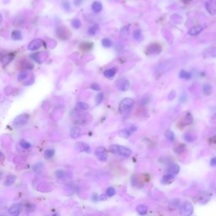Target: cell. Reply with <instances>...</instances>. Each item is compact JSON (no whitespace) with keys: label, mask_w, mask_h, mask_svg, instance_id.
Returning a JSON list of instances; mask_svg holds the SVG:
<instances>
[{"label":"cell","mask_w":216,"mask_h":216,"mask_svg":"<svg viewBox=\"0 0 216 216\" xmlns=\"http://www.w3.org/2000/svg\"><path fill=\"white\" fill-rule=\"evenodd\" d=\"M129 82L126 79H119L116 81V86L120 91H126L129 88Z\"/></svg>","instance_id":"4"},{"label":"cell","mask_w":216,"mask_h":216,"mask_svg":"<svg viewBox=\"0 0 216 216\" xmlns=\"http://www.w3.org/2000/svg\"><path fill=\"white\" fill-rule=\"evenodd\" d=\"M136 211L140 215H145L147 214L148 212V207L146 205H139L136 207Z\"/></svg>","instance_id":"19"},{"label":"cell","mask_w":216,"mask_h":216,"mask_svg":"<svg viewBox=\"0 0 216 216\" xmlns=\"http://www.w3.org/2000/svg\"><path fill=\"white\" fill-rule=\"evenodd\" d=\"M175 97H176V92L172 91L171 92V93H170L169 95V98L170 99V100H173V99L175 98Z\"/></svg>","instance_id":"45"},{"label":"cell","mask_w":216,"mask_h":216,"mask_svg":"<svg viewBox=\"0 0 216 216\" xmlns=\"http://www.w3.org/2000/svg\"><path fill=\"white\" fill-rule=\"evenodd\" d=\"M20 144L24 149H29L31 147V144L29 142H27V141L24 140H22L20 141Z\"/></svg>","instance_id":"33"},{"label":"cell","mask_w":216,"mask_h":216,"mask_svg":"<svg viewBox=\"0 0 216 216\" xmlns=\"http://www.w3.org/2000/svg\"><path fill=\"white\" fill-rule=\"evenodd\" d=\"M134 103V100L131 98H126L120 101L119 106V110L120 114L127 115L132 110Z\"/></svg>","instance_id":"1"},{"label":"cell","mask_w":216,"mask_h":216,"mask_svg":"<svg viewBox=\"0 0 216 216\" xmlns=\"http://www.w3.org/2000/svg\"><path fill=\"white\" fill-rule=\"evenodd\" d=\"M22 209V205L20 203L14 204L9 208L8 212L10 214L13 215H19Z\"/></svg>","instance_id":"7"},{"label":"cell","mask_w":216,"mask_h":216,"mask_svg":"<svg viewBox=\"0 0 216 216\" xmlns=\"http://www.w3.org/2000/svg\"><path fill=\"white\" fill-rule=\"evenodd\" d=\"M179 76L181 79H186V80H188L191 78V77H192V74L188 72L185 71V70H181Z\"/></svg>","instance_id":"25"},{"label":"cell","mask_w":216,"mask_h":216,"mask_svg":"<svg viewBox=\"0 0 216 216\" xmlns=\"http://www.w3.org/2000/svg\"><path fill=\"white\" fill-rule=\"evenodd\" d=\"M99 31V26L98 25H94V26H91L88 31V33L91 36H93L96 35L97 32Z\"/></svg>","instance_id":"22"},{"label":"cell","mask_w":216,"mask_h":216,"mask_svg":"<svg viewBox=\"0 0 216 216\" xmlns=\"http://www.w3.org/2000/svg\"><path fill=\"white\" fill-rule=\"evenodd\" d=\"M55 155V150L53 149H47L44 153V157L46 159H51Z\"/></svg>","instance_id":"28"},{"label":"cell","mask_w":216,"mask_h":216,"mask_svg":"<svg viewBox=\"0 0 216 216\" xmlns=\"http://www.w3.org/2000/svg\"><path fill=\"white\" fill-rule=\"evenodd\" d=\"M210 165L212 167H216V157H214L211 158L210 162Z\"/></svg>","instance_id":"44"},{"label":"cell","mask_w":216,"mask_h":216,"mask_svg":"<svg viewBox=\"0 0 216 216\" xmlns=\"http://www.w3.org/2000/svg\"><path fill=\"white\" fill-rule=\"evenodd\" d=\"M42 40H39V39H36L34 40L33 41H31L29 44L28 45V49L31 51H34L36 50L38 48H40L41 46L42 43Z\"/></svg>","instance_id":"9"},{"label":"cell","mask_w":216,"mask_h":216,"mask_svg":"<svg viewBox=\"0 0 216 216\" xmlns=\"http://www.w3.org/2000/svg\"><path fill=\"white\" fill-rule=\"evenodd\" d=\"M184 139H185V140L187 141V142L192 143L196 140L197 137L190 133H186L185 134V135H184Z\"/></svg>","instance_id":"24"},{"label":"cell","mask_w":216,"mask_h":216,"mask_svg":"<svg viewBox=\"0 0 216 216\" xmlns=\"http://www.w3.org/2000/svg\"><path fill=\"white\" fill-rule=\"evenodd\" d=\"M191 1H192V0H181V1L183 2V3H188Z\"/></svg>","instance_id":"48"},{"label":"cell","mask_w":216,"mask_h":216,"mask_svg":"<svg viewBox=\"0 0 216 216\" xmlns=\"http://www.w3.org/2000/svg\"><path fill=\"white\" fill-rule=\"evenodd\" d=\"M15 180H16V177L15 176L12 175V174L8 175L6 178L5 185L7 186H11L12 185H13V184L14 183V182L15 181Z\"/></svg>","instance_id":"20"},{"label":"cell","mask_w":216,"mask_h":216,"mask_svg":"<svg viewBox=\"0 0 216 216\" xmlns=\"http://www.w3.org/2000/svg\"><path fill=\"white\" fill-rule=\"evenodd\" d=\"M210 199V195L207 193L202 192L200 194V196H199V200L201 203H205L208 201Z\"/></svg>","instance_id":"21"},{"label":"cell","mask_w":216,"mask_h":216,"mask_svg":"<svg viewBox=\"0 0 216 216\" xmlns=\"http://www.w3.org/2000/svg\"><path fill=\"white\" fill-rule=\"evenodd\" d=\"M80 49H82L84 51H90L91 49H92V44L90 42H83L82 44H80Z\"/></svg>","instance_id":"26"},{"label":"cell","mask_w":216,"mask_h":216,"mask_svg":"<svg viewBox=\"0 0 216 216\" xmlns=\"http://www.w3.org/2000/svg\"><path fill=\"white\" fill-rule=\"evenodd\" d=\"M103 93H98L96 97V104L97 105L100 104L103 100Z\"/></svg>","instance_id":"38"},{"label":"cell","mask_w":216,"mask_h":216,"mask_svg":"<svg viewBox=\"0 0 216 216\" xmlns=\"http://www.w3.org/2000/svg\"><path fill=\"white\" fill-rule=\"evenodd\" d=\"M205 8L211 15L216 14V0H208L205 3Z\"/></svg>","instance_id":"5"},{"label":"cell","mask_w":216,"mask_h":216,"mask_svg":"<svg viewBox=\"0 0 216 216\" xmlns=\"http://www.w3.org/2000/svg\"><path fill=\"white\" fill-rule=\"evenodd\" d=\"M131 133H132L131 131L129 129H122L120 131L119 133V136L120 137H122L124 138H127L131 136Z\"/></svg>","instance_id":"23"},{"label":"cell","mask_w":216,"mask_h":216,"mask_svg":"<svg viewBox=\"0 0 216 216\" xmlns=\"http://www.w3.org/2000/svg\"><path fill=\"white\" fill-rule=\"evenodd\" d=\"M193 122V117L191 114H187L185 116V124H191Z\"/></svg>","instance_id":"35"},{"label":"cell","mask_w":216,"mask_h":216,"mask_svg":"<svg viewBox=\"0 0 216 216\" xmlns=\"http://www.w3.org/2000/svg\"><path fill=\"white\" fill-rule=\"evenodd\" d=\"M131 153H132V151L129 149V148H127L126 147H124V146H120V145L119 146V148L117 150V154H119L124 157H127L130 156Z\"/></svg>","instance_id":"10"},{"label":"cell","mask_w":216,"mask_h":216,"mask_svg":"<svg viewBox=\"0 0 216 216\" xmlns=\"http://www.w3.org/2000/svg\"><path fill=\"white\" fill-rule=\"evenodd\" d=\"M101 44L103 47L108 48H110L112 46V42L108 38H103L101 40Z\"/></svg>","instance_id":"29"},{"label":"cell","mask_w":216,"mask_h":216,"mask_svg":"<svg viewBox=\"0 0 216 216\" xmlns=\"http://www.w3.org/2000/svg\"><path fill=\"white\" fill-rule=\"evenodd\" d=\"M107 199V196H105V194H101L100 196V200H105Z\"/></svg>","instance_id":"47"},{"label":"cell","mask_w":216,"mask_h":216,"mask_svg":"<svg viewBox=\"0 0 216 216\" xmlns=\"http://www.w3.org/2000/svg\"><path fill=\"white\" fill-rule=\"evenodd\" d=\"M27 76H28V74H27V72H22L19 75L18 80L19 81H23L24 79H26L27 78Z\"/></svg>","instance_id":"40"},{"label":"cell","mask_w":216,"mask_h":216,"mask_svg":"<svg viewBox=\"0 0 216 216\" xmlns=\"http://www.w3.org/2000/svg\"><path fill=\"white\" fill-rule=\"evenodd\" d=\"M11 36L14 41H20L22 40V34L20 31H13Z\"/></svg>","instance_id":"17"},{"label":"cell","mask_w":216,"mask_h":216,"mask_svg":"<svg viewBox=\"0 0 216 216\" xmlns=\"http://www.w3.org/2000/svg\"><path fill=\"white\" fill-rule=\"evenodd\" d=\"M77 106H78V107L80 109L82 110H87L89 108V105H88L86 103H84L83 101L79 102L78 103H77Z\"/></svg>","instance_id":"36"},{"label":"cell","mask_w":216,"mask_h":216,"mask_svg":"<svg viewBox=\"0 0 216 216\" xmlns=\"http://www.w3.org/2000/svg\"><path fill=\"white\" fill-rule=\"evenodd\" d=\"M28 119H29V116L27 114H21L13 120V124L15 126H22L27 123Z\"/></svg>","instance_id":"3"},{"label":"cell","mask_w":216,"mask_h":216,"mask_svg":"<svg viewBox=\"0 0 216 216\" xmlns=\"http://www.w3.org/2000/svg\"><path fill=\"white\" fill-rule=\"evenodd\" d=\"M76 148L79 151H84L86 152V153H90L91 152V149L89 145L83 142L77 143L76 144Z\"/></svg>","instance_id":"8"},{"label":"cell","mask_w":216,"mask_h":216,"mask_svg":"<svg viewBox=\"0 0 216 216\" xmlns=\"http://www.w3.org/2000/svg\"><path fill=\"white\" fill-rule=\"evenodd\" d=\"M81 133V129L79 128L78 127H73L72 128L70 129V135L74 139H76V138H77Z\"/></svg>","instance_id":"16"},{"label":"cell","mask_w":216,"mask_h":216,"mask_svg":"<svg viewBox=\"0 0 216 216\" xmlns=\"http://www.w3.org/2000/svg\"><path fill=\"white\" fill-rule=\"evenodd\" d=\"M116 72H117V69L114 67V68H111V69L105 70L103 72V74H104L105 77L110 79L115 76Z\"/></svg>","instance_id":"15"},{"label":"cell","mask_w":216,"mask_h":216,"mask_svg":"<svg viewBox=\"0 0 216 216\" xmlns=\"http://www.w3.org/2000/svg\"><path fill=\"white\" fill-rule=\"evenodd\" d=\"M179 171H180L179 166L176 164H170L167 168V172L169 174H171L174 176L178 174Z\"/></svg>","instance_id":"11"},{"label":"cell","mask_w":216,"mask_h":216,"mask_svg":"<svg viewBox=\"0 0 216 216\" xmlns=\"http://www.w3.org/2000/svg\"><path fill=\"white\" fill-rule=\"evenodd\" d=\"M165 136L169 141H171V142H173L175 140L174 133L171 130H167L165 133Z\"/></svg>","instance_id":"27"},{"label":"cell","mask_w":216,"mask_h":216,"mask_svg":"<svg viewBox=\"0 0 216 216\" xmlns=\"http://www.w3.org/2000/svg\"><path fill=\"white\" fill-rule=\"evenodd\" d=\"M42 167V166H41V164H36V165H34V167H33V170H34V172H38V171H41V167Z\"/></svg>","instance_id":"43"},{"label":"cell","mask_w":216,"mask_h":216,"mask_svg":"<svg viewBox=\"0 0 216 216\" xmlns=\"http://www.w3.org/2000/svg\"><path fill=\"white\" fill-rule=\"evenodd\" d=\"M72 25L74 28H76V29H78V28H79L81 26V21L77 19H74L72 22Z\"/></svg>","instance_id":"37"},{"label":"cell","mask_w":216,"mask_h":216,"mask_svg":"<svg viewBox=\"0 0 216 216\" xmlns=\"http://www.w3.org/2000/svg\"><path fill=\"white\" fill-rule=\"evenodd\" d=\"M175 176L171 174H169L167 175L164 176L161 179V183L163 184V185H167V184H169L172 181V180L174 179Z\"/></svg>","instance_id":"14"},{"label":"cell","mask_w":216,"mask_h":216,"mask_svg":"<svg viewBox=\"0 0 216 216\" xmlns=\"http://www.w3.org/2000/svg\"><path fill=\"white\" fill-rule=\"evenodd\" d=\"M119 144H113L110 147V151L112 153L117 154V150L119 148Z\"/></svg>","instance_id":"39"},{"label":"cell","mask_w":216,"mask_h":216,"mask_svg":"<svg viewBox=\"0 0 216 216\" xmlns=\"http://www.w3.org/2000/svg\"><path fill=\"white\" fill-rule=\"evenodd\" d=\"M94 154L97 158L102 162H105L107 160V154L103 148L98 147L94 151Z\"/></svg>","instance_id":"6"},{"label":"cell","mask_w":216,"mask_h":216,"mask_svg":"<svg viewBox=\"0 0 216 216\" xmlns=\"http://www.w3.org/2000/svg\"><path fill=\"white\" fill-rule=\"evenodd\" d=\"M203 93L207 94V95H210L212 93V86L210 85L206 84L203 85Z\"/></svg>","instance_id":"32"},{"label":"cell","mask_w":216,"mask_h":216,"mask_svg":"<svg viewBox=\"0 0 216 216\" xmlns=\"http://www.w3.org/2000/svg\"><path fill=\"white\" fill-rule=\"evenodd\" d=\"M103 8L102 4L100 1H94L93 4H92V10L95 13L100 12Z\"/></svg>","instance_id":"18"},{"label":"cell","mask_w":216,"mask_h":216,"mask_svg":"<svg viewBox=\"0 0 216 216\" xmlns=\"http://www.w3.org/2000/svg\"><path fill=\"white\" fill-rule=\"evenodd\" d=\"M162 51V48L160 44H153L151 45L150 47L149 46V48H148V51L150 53H155V54H158L159 53H160Z\"/></svg>","instance_id":"12"},{"label":"cell","mask_w":216,"mask_h":216,"mask_svg":"<svg viewBox=\"0 0 216 216\" xmlns=\"http://www.w3.org/2000/svg\"><path fill=\"white\" fill-rule=\"evenodd\" d=\"M202 30H203L202 27L200 26H196L192 28V29L189 31L188 34L192 36H197V35L199 34L202 31Z\"/></svg>","instance_id":"13"},{"label":"cell","mask_w":216,"mask_h":216,"mask_svg":"<svg viewBox=\"0 0 216 216\" xmlns=\"http://www.w3.org/2000/svg\"><path fill=\"white\" fill-rule=\"evenodd\" d=\"M185 150H186V146H185V144H179L178 146L175 148V150L174 151L178 154H181V153H184V152L185 151Z\"/></svg>","instance_id":"30"},{"label":"cell","mask_w":216,"mask_h":216,"mask_svg":"<svg viewBox=\"0 0 216 216\" xmlns=\"http://www.w3.org/2000/svg\"><path fill=\"white\" fill-rule=\"evenodd\" d=\"M133 37L135 39V40L140 41L141 40V38H142V35H141V32L140 30L137 29L136 31H134L133 33Z\"/></svg>","instance_id":"31"},{"label":"cell","mask_w":216,"mask_h":216,"mask_svg":"<svg viewBox=\"0 0 216 216\" xmlns=\"http://www.w3.org/2000/svg\"><path fill=\"white\" fill-rule=\"evenodd\" d=\"M56 175L57 178L61 179L65 176V172H63L62 170H58V171L56 172Z\"/></svg>","instance_id":"41"},{"label":"cell","mask_w":216,"mask_h":216,"mask_svg":"<svg viewBox=\"0 0 216 216\" xmlns=\"http://www.w3.org/2000/svg\"><path fill=\"white\" fill-rule=\"evenodd\" d=\"M130 131H131V133H134V132H135L137 130V128H136V127L135 126H134V125H133V126H131L130 127H129V129Z\"/></svg>","instance_id":"46"},{"label":"cell","mask_w":216,"mask_h":216,"mask_svg":"<svg viewBox=\"0 0 216 216\" xmlns=\"http://www.w3.org/2000/svg\"><path fill=\"white\" fill-rule=\"evenodd\" d=\"M91 88L92 90L94 91H100V86L97 83H94L91 85Z\"/></svg>","instance_id":"42"},{"label":"cell","mask_w":216,"mask_h":216,"mask_svg":"<svg viewBox=\"0 0 216 216\" xmlns=\"http://www.w3.org/2000/svg\"><path fill=\"white\" fill-rule=\"evenodd\" d=\"M180 211L181 214L184 215H190L193 212V206L190 201H186L183 205H181Z\"/></svg>","instance_id":"2"},{"label":"cell","mask_w":216,"mask_h":216,"mask_svg":"<svg viewBox=\"0 0 216 216\" xmlns=\"http://www.w3.org/2000/svg\"><path fill=\"white\" fill-rule=\"evenodd\" d=\"M107 195L109 197H112L115 194V190L113 187H109L108 188L107 190Z\"/></svg>","instance_id":"34"}]
</instances>
